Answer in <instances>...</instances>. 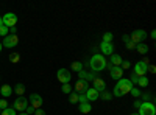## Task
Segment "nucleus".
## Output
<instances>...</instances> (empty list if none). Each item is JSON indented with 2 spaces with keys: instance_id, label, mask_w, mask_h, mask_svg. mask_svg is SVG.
I'll return each mask as SVG.
<instances>
[{
  "instance_id": "ea45409f",
  "label": "nucleus",
  "mask_w": 156,
  "mask_h": 115,
  "mask_svg": "<svg viewBox=\"0 0 156 115\" xmlns=\"http://www.w3.org/2000/svg\"><path fill=\"white\" fill-rule=\"evenodd\" d=\"M150 37H151V39H156V31H154V30L150 33Z\"/></svg>"
},
{
  "instance_id": "39448f33",
  "label": "nucleus",
  "mask_w": 156,
  "mask_h": 115,
  "mask_svg": "<svg viewBox=\"0 0 156 115\" xmlns=\"http://www.w3.org/2000/svg\"><path fill=\"white\" fill-rule=\"evenodd\" d=\"M2 20H3V25L6 28H12V27H16V23H17V16L14 12H6V14L2 16Z\"/></svg>"
},
{
  "instance_id": "ddd939ff",
  "label": "nucleus",
  "mask_w": 156,
  "mask_h": 115,
  "mask_svg": "<svg viewBox=\"0 0 156 115\" xmlns=\"http://www.w3.org/2000/svg\"><path fill=\"white\" fill-rule=\"evenodd\" d=\"M100 50L103 55H112L114 53V47H112V42H101L100 44Z\"/></svg>"
},
{
  "instance_id": "c85d7f7f",
  "label": "nucleus",
  "mask_w": 156,
  "mask_h": 115,
  "mask_svg": "<svg viewBox=\"0 0 156 115\" xmlns=\"http://www.w3.org/2000/svg\"><path fill=\"white\" fill-rule=\"evenodd\" d=\"M8 31H9V28H6L5 25H2V27H0V36L6 37V36H8Z\"/></svg>"
},
{
  "instance_id": "6ab92c4d",
  "label": "nucleus",
  "mask_w": 156,
  "mask_h": 115,
  "mask_svg": "<svg viewBox=\"0 0 156 115\" xmlns=\"http://www.w3.org/2000/svg\"><path fill=\"white\" fill-rule=\"evenodd\" d=\"M90 110H92V106H90L89 101H86V103H80V112L81 113H89Z\"/></svg>"
},
{
  "instance_id": "9b49d317",
  "label": "nucleus",
  "mask_w": 156,
  "mask_h": 115,
  "mask_svg": "<svg viewBox=\"0 0 156 115\" xmlns=\"http://www.w3.org/2000/svg\"><path fill=\"white\" fill-rule=\"evenodd\" d=\"M92 83H94V89H95L98 93L103 92V90H106V83L103 81L101 78H97V76H95V78L92 79Z\"/></svg>"
},
{
  "instance_id": "bb28decb",
  "label": "nucleus",
  "mask_w": 156,
  "mask_h": 115,
  "mask_svg": "<svg viewBox=\"0 0 156 115\" xmlns=\"http://www.w3.org/2000/svg\"><path fill=\"white\" fill-rule=\"evenodd\" d=\"M101 42H112V33H105V34H103V41Z\"/></svg>"
},
{
  "instance_id": "7c9ffc66",
  "label": "nucleus",
  "mask_w": 156,
  "mask_h": 115,
  "mask_svg": "<svg viewBox=\"0 0 156 115\" xmlns=\"http://www.w3.org/2000/svg\"><path fill=\"white\" fill-rule=\"evenodd\" d=\"M131 67V62L129 61H122V64H120V69L123 70V69H129Z\"/></svg>"
},
{
  "instance_id": "b1692460",
  "label": "nucleus",
  "mask_w": 156,
  "mask_h": 115,
  "mask_svg": "<svg viewBox=\"0 0 156 115\" xmlns=\"http://www.w3.org/2000/svg\"><path fill=\"white\" fill-rule=\"evenodd\" d=\"M69 103H70V104L78 103V93H75V92H70V93H69Z\"/></svg>"
},
{
  "instance_id": "a19ab883",
  "label": "nucleus",
  "mask_w": 156,
  "mask_h": 115,
  "mask_svg": "<svg viewBox=\"0 0 156 115\" xmlns=\"http://www.w3.org/2000/svg\"><path fill=\"white\" fill-rule=\"evenodd\" d=\"M139 106H140V101L134 100V107H137V109H139Z\"/></svg>"
},
{
  "instance_id": "f8f14e48",
  "label": "nucleus",
  "mask_w": 156,
  "mask_h": 115,
  "mask_svg": "<svg viewBox=\"0 0 156 115\" xmlns=\"http://www.w3.org/2000/svg\"><path fill=\"white\" fill-rule=\"evenodd\" d=\"M84 95H86V98H87V101H97L98 98H100V93L95 90L94 87H89L87 90L84 92Z\"/></svg>"
},
{
  "instance_id": "423d86ee",
  "label": "nucleus",
  "mask_w": 156,
  "mask_h": 115,
  "mask_svg": "<svg viewBox=\"0 0 156 115\" xmlns=\"http://www.w3.org/2000/svg\"><path fill=\"white\" fill-rule=\"evenodd\" d=\"M27 107H28V100L25 96H17V100H14L12 109H14L16 112H25Z\"/></svg>"
},
{
  "instance_id": "de8ad7c7",
  "label": "nucleus",
  "mask_w": 156,
  "mask_h": 115,
  "mask_svg": "<svg viewBox=\"0 0 156 115\" xmlns=\"http://www.w3.org/2000/svg\"><path fill=\"white\" fill-rule=\"evenodd\" d=\"M0 112H2V110H0Z\"/></svg>"
},
{
  "instance_id": "393cba45",
  "label": "nucleus",
  "mask_w": 156,
  "mask_h": 115,
  "mask_svg": "<svg viewBox=\"0 0 156 115\" xmlns=\"http://www.w3.org/2000/svg\"><path fill=\"white\" fill-rule=\"evenodd\" d=\"M0 115H17V112L12 107H6V109H3L2 112H0Z\"/></svg>"
},
{
  "instance_id": "72a5a7b5",
  "label": "nucleus",
  "mask_w": 156,
  "mask_h": 115,
  "mask_svg": "<svg viewBox=\"0 0 156 115\" xmlns=\"http://www.w3.org/2000/svg\"><path fill=\"white\" fill-rule=\"evenodd\" d=\"M137 79H139V76H136L134 73L131 75V78H129V81H131V84H137Z\"/></svg>"
},
{
  "instance_id": "49530a36",
  "label": "nucleus",
  "mask_w": 156,
  "mask_h": 115,
  "mask_svg": "<svg viewBox=\"0 0 156 115\" xmlns=\"http://www.w3.org/2000/svg\"><path fill=\"white\" fill-rule=\"evenodd\" d=\"M0 53H2V44H0Z\"/></svg>"
},
{
  "instance_id": "4be33fe9",
  "label": "nucleus",
  "mask_w": 156,
  "mask_h": 115,
  "mask_svg": "<svg viewBox=\"0 0 156 115\" xmlns=\"http://www.w3.org/2000/svg\"><path fill=\"white\" fill-rule=\"evenodd\" d=\"M100 98L105 101H109V100H112V93H109L108 90H103V92H100Z\"/></svg>"
},
{
  "instance_id": "7ed1b4c3",
  "label": "nucleus",
  "mask_w": 156,
  "mask_h": 115,
  "mask_svg": "<svg viewBox=\"0 0 156 115\" xmlns=\"http://www.w3.org/2000/svg\"><path fill=\"white\" fill-rule=\"evenodd\" d=\"M139 115H156V106L150 101H144L139 106Z\"/></svg>"
},
{
  "instance_id": "412c9836",
  "label": "nucleus",
  "mask_w": 156,
  "mask_h": 115,
  "mask_svg": "<svg viewBox=\"0 0 156 115\" xmlns=\"http://www.w3.org/2000/svg\"><path fill=\"white\" fill-rule=\"evenodd\" d=\"M19 61H20V55H19V53H16V52H14V53H11V55H9V62L17 64Z\"/></svg>"
},
{
  "instance_id": "4c0bfd02",
  "label": "nucleus",
  "mask_w": 156,
  "mask_h": 115,
  "mask_svg": "<svg viewBox=\"0 0 156 115\" xmlns=\"http://www.w3.org/2000/svg\"><path fill=\"white\" fill-rule=\"evenodd\" d=\"M122 41H123L125 44H126V42H129V36H128V34H123V36H122Z\"/></svg>"
},
{
  "instance_id": "473e14b6",
  "label": "nucleus",
  "mask_w": 156,
  "mask_h": 115,
  "mask_svg": "<svg viewBox=\"0 0 156 115\" xmlns=\"http://www.w3.org/2000/svg\"><path fill=\"white\" fill-rule=\"evenodd\" d=\"M86 101H87V98H86L84 93H80V95H78V103H86Z\"/></svg>"
},
{
  "instance_id": "58836bf2",
  "label": "nucleus",
  "mask_w": 156,
  "mask_h": 115,
  "mask_svg": "<svg viewBox=\"0 0 156 115\" xmlns=\"http://www.w3.org/2000/svg\"><path fill=\"white\" fill-rule=\"evenodd\" d=\"M147 70H148L150 73H154V72H156V67H154V66H148V67H147Z\"/></svg>"
},
{
  "instance_id": "c9c22d12",
  "label": "nucleus",
  "mask_w": 156,
  "mask_h": 115,
  "mask_svg": "<svg viewBox=\"0 0 156 115\" xmlns=\"http://www.w3.org/2000/svg\"><path fill=\"white\" fill-rule=\"evenodd\" d=\"M25 113H28V115H31V113H34V109H33L31 106H28L27 109H25Z\"/></svg>"
},
{
  "instance_id": "a878e982",
  "label": "nucleus",
  "mask_w": 156,
  "mask_h": 115,
  "mask_svg": "<svg viewBox=\"0 0 156 115\" xmlns=\"http://www.w3.org/2000/svg\"><path fill=\"white\" fill-rule=\"evenodd\" d=\"M72 70L73 72H81L83 70V62H72Z\"/></svg>"
},
{
  "instance_id": "6e6552de",
  "label": "nucleus",
  "mask_w": 156,
  "mask_h": 115,
  "mask_svg": "<svg viewBox=\"0 0 156 115\" xmlns=\"http://www.w3.org/2000/svg\"><path fill=\"white\" fill-rule=\"evenodd\" d=\"M145 37H147V33L144 30H134L131 33V36H129V41H131L134 45H137V44H140L142 41H144Z\"/></svg>"
},
{
  "instance_id": "a211bd4d",
  "label": "nucleus",
  "mask_w": 156,
  "mask_h": 115,
  "mask_svg": "<svg viewBox=\"0 0 156 115\" xmlns=\"http://www.w3.org/2000/svg\"><path fill=\"white\" fill-rule=\"evenodd\" d=\"M136 50H137V52H139L140 55H147L150 48H148V45H147V44L140 42V44H137V45H136Z\"/></svg>"
},
{
  "instance_id": "c756f323",
  "label": "nucleus",
  "mask_w": 156,
  "mask_h": 115,
  "mask_svg": "<svg viewBox=\"0 0 156 115\" xmlns=\"http://www.w3.org/2000/svg\"><path fill=\"white\" fill-rule=\"evenodd\" d=\"M129 93L133 95V98H137V96H140V90H139V89H136V87H133L131 90H129Z\"/></svg>"
},
{
  "instance_id": "dca6fc26",
  "label": "nucleus",
  "mask_w": 156,
  "mask_h": 115,
  "mask_svg": "<svg viewBox=\"0 0 156 115\" xmlns=\"http://www.w3.org/2000/svg\"><path fill=\"white\" fill-rule=\"evenodd\" d=\"M12 92H14V90H12V87H9L8 84H5V86L0 87V93H2V96H3V98H9Z\"/></svg>"
},
{
  "instance_id": "4468645a",
  "label": "nucleus",
  "mask_w": 156,
  "mask_h": 115,
  "mask_svg": "<svg viewBox=\"0 0 156 115\" xmlns=\"http://www.w3.org/2000/svg\"><path fill=\"white\" fill-rule=\"evenodd\" d=\"M109 73H111V78L112 79H122L123 78V70L120 69V67H112L111 70H109Z\"/></svg>"
},
{
  "instance_id": "5701e85b",
  "label": "nucleus",
  "mask_w": 156,
  "mask_h": 115,
  "mask_svg": "<svg viewBox=\"0 0 156 115\" xmlns=\"http://www.w3.org/2000/svg\"><path fill=\"white\" fill-rule=\"evenodd\" d=\"M137 84L140 87H147L148 86V78H147V76H140V78L137 79Z\"/></svg>"
},
{
  "instance_id": "2f4dec72",
  "label": "nucleus",
  "mask_w": 156,
  "mask_h": 115,
  "mask_svg": "<svg viewBox=\"0 0 156 115\" xmlns=\"http://www.w3.org/2000/svg\"><path fill=\"white\" fill-rule=\"evenodd\" d=\"M8 107V101L6 100H0V110H3Z\"/></svg>"
},
{
  "instance_id": "20e7f679",
  "label": "nucleus",
  "mask_w": 156,
  "mask_h": 115,
  "mask_svg": "<svg viewBox=\"0 0 156 115\" xmlns=\"http://www.w3.org/2000/svg\"><path fill=\"white\" fill-rule=\"evenodd\" d=\"M148 62H150V61H148L147 58H145V59H142V61H139L136 66H134V75L139 76V78H140V76H145V75H147Z\"/></svg>"
},
{
  "instance_id": "cd10ccee",
  "label": "nucleus",
  "mask_w": 156,
  "mask_h": 115,
  "mask_svg": "<svg viewBox=\"0 0 156 115\" xmlns=\"http://www.w3.org/2000/svg\"><path fill=\"white\" fill-rule=\"evenodd\" d=\"M61 90L64 92V93H70L72 92V86L67 83V84H62V87H61Z\"/></svg>"
},
{
  "instance_id": "2eb2a0df",
  "label": "nucleus",
  "mask_w": 156,
  "mask_h": 115,
  "mask_svg": "<svg viewBox=\"0 0 156 115\" xmlns=\"http://www.w3.org/2000/svg\"><path fill=\"white\" fill-rule=\"evenodd\" d=\"M89 89V84H87V81H81V79H78L76 83H75V90L76 92H80V93H84L86 90Z\"/></svg>"
},
{
  "instance_id": "0eeeda50",
  "label": "nucleus",
  "mask_w": 156,
  "mask_h": 115,
  "mask_svg": "<svg viewBox=\"0 0 156 115\" xmlns=\"http://www.w3.org/2000/svg\"><path fill=\"white\" fill-rule=\"evenodd\" d=\"M56 78H58V81H59L61 84H67V83H70V79H72V73H70V70H67V69H59L58 73H56Z\"/></svg>"
},
{
  "instance_id": "f3484780",
  "label": "nucleus",
  "mask_w": 156,
  "mask_h": 115,
  "mask_svg": "<svg viewBox=\"0 0 156 115\" xmlns=\"http://www.w3.org/2000/svg\"><path fill=\"white\" fill-rule=\"evenodd\" d=\"M109 62L112 64L114 67H120V64H122V58H120L119 55L112 53V55H111V59H109Z\"/></svg>"
},
{
  "instance_id": "1a4fd4ad",
  "label": "nucleus",
  "mask_w": 156,
  "mask_h": 115,
  "mask_svg": "<svg viewBox=\"0 0 156 115\" xmlns=\"http://www.w3.org/2000/svg\"><path fill=\"white\" fill-rule=\"evenodd\" d=\"M17 44H19V37H17V34H8L5 39H3V42H2V47L14 48Z\"/></svg>"
},
{
  "instance_id": "9d476101",
  "label": "nucleus",
  "mask_w": 156,
  "mask_h": 115,
  "mask_svg": "<svg viewBox=\"0 0 156 115\" xmlns=\"http://www.w3.org/2000/svg\"><path fill=\"white\" fill-rule=\"evenodd\" d=\"M28 101L31 103V107L36 110V109H41L42 107V104H44V100H42V96L41 95H37V93H31L30 95V98H28Z\"/></svg>"
},
{
  "instance_id": "a18cd8bd",
  "label": "nucleus",
  "mask_w": 156,
  "mask_h": 115,
  "mask_svg": "<svg viewBox=\"0 0 156 115\" xmlns=\"http://www.w3.org/2000/svg\"><path fill=\"white\" fill-rule=\"evenodd\" d=\"M131 115H139V113H137V112H133V113H131Z\"/></svg>"
},
{
  "instance_id": "79ce46f5",
  "label": "nucleus",
  "mask_w": 156,
  "mask_h": 115,
  "mask_svg": "<svg viewBox=\"0 0 156 115\" xmlns=\"http://www.w3.org/2000/svg\"><path fill=\"white\" fill-rule=\"evenodd\" d=\"M9 30H11V34H16V31H17L16 27H12V28H9Z\"/></svg>"
},
{
  "instance_id": "aec40b11",
  "label": "nucleus",
  "mask_w": 156,
  "mask_h": 115,
  "mask_svg": "<svg viewBox=\"0 0 156 115\" xmlns=\"http://www.w3.org/2000/svg\"><path fill=\"white\" fill-rule=\"evenodd\" d=\"M16 93H17V96H23V92H25V86L23 84H17L14 89H12Z\"/></svg>"
},
{
  "instance_id": "37998d69",
  "label": "nucleus",
  "mask_w": 156,
  "mask_h": 115,
  "mask_svg": "<svg viewBox=\"0 0 156 115\" xmlns=\"http://www.w3.org/2000/svg\"><path fill=\"white\" fill-rule=\"evenodd\" d=\"M2 25H3V20H2V17H0V27H2Z\"/></svg>"
},
{
  "instance_id": "f257e3e1",
  "label": "nucleus",
  "mask_w": 156,
  "mask_h": 115,
  "mask_svg": "<svg viewBox=\"0 0 156 115\" xmlns=\"http://www.w3.org/2000/svg\"><path fill=\"white\" fill-rule=\"evenodd\" d=\"M131 89H133L131 81L122 78V79L117 81V84L114 86V92H112V95H114V96H123V95L129 93V90H131Z\"/></svg>"
},
{
  "instance_id": "e433bc0d",
  "label": "nucleus",
  "mask_w": 156,
  "mask_h": 115,
  "mask_svg": "<svg viewBox=\"0 0 156 115\" xmlns=\"http://www.w3.org/2000/svg\"><path fill=\"white\" fill-rule=\"evenodd\" d=\"M126 48H128V50H133V48H136V45L129 41V42H126Z\"/></svg>"
},
{
  "instance_id": "c03bdc74",
  "label": "nucleus",
  "mask_w": 156,
  "mask_h": 115,
  "mask_svg": "<svg viewBox=\"0 0 156 115\" xmlns=\"http://www.w3.org/2000/svg\"><path fill=\"white\" fill-rule=\"evenodd\" d=\"M19 115H28V113H25V112H20V113H19Z\"/></svg>"
},
{
  "instance_id": "f704fd0d",
  "label": "nucleus",
  "mask_w": 156,
  "mask_h": 115,
  "mask_svg": "<svg viewBox=\"0 0 156 115\" xmlns=\"http://www.w3.org/2000/svg\"><path fill=\"white\" fill-rule=\"evenodd\" d=\"M34 115H47V113H45V110H42V109H36V110H34Z\"/></svg>"
},
{
  "instance_id": "f03ea898",
  "label": "nucleus",
  "mask_w": 156,
  "mask_h": 115,
  "mask_svg": "<svg viewBox=\"0 0 156 115\" xmlns=\"http://www.w3.org/2000/svg\"><path fill=\"white\" fill-rule=\"evenodd\" d=\"M106 59H105V56L103 55H94L92 58H90V61H89V66H90V69H92V72L95 73V72H101V70H105L106 69Z\"/></svg>"
}]
</instances>
